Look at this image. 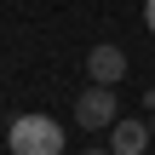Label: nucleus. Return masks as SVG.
<instances>
[{
	"instance_id": "obj_4",
	"label": "nucleus",
	"mask_w": 155,
	"mask_h": 155,
	"mask_svg": "<svg viewBox=\"0 0 155 155\" xmlns=\"http://www.w3.org/2000/svg\"><path fill=\"white\" fill-rule=\"evenodd\" d=\"M109 132H115V144H109L115 155H144V150L155 144V138H150V127H144V121H127V115H121Z\"/></svg>"
},
{
	"instance_id": "obj_6",
	"label": "nucleus",
	"mask_w": 155,
	"mask_h": 155,
	"mask_svg": "<svg viewBox=\"0 0 155 155\" xmlns=\"http://www.w3.org/2000/svg\"><path fill=\"white\" fill-rule=\"evenodd\" d=\"M86 155H115V150H86Z\"/></svg>"
},
{
	"instance_id": "obj_1",
	"label": "nucleus",
	"mask_w": 155,
	"mask_h": 155,
	"mask_svg": "<svg viewBox=\"0 0 155 155\" xmlns=\"http://www.w3.org/2000/svg\"><path fill=\"white\" fill-rule=\"evenodd\" d=\"M6 150L12 155H63V127L52 115H17L6 127Z\"/></svg>"
},
{
	"instance_id": "obj_5",
	"label": "nucleus",
	"mask_w": 155,
	"mask_h": 155,
	"mask_svg": "<svg viewBox=\"0 0 155 155\" xmlns=\"http://www.w3.org/2000/svg\"><path fill=\"white\" fill-rule=\"evenodd\" d=\"M144 23H150V35H155V0H144Z\"/></svg>"
},
{
	"instance_id": "obj_2",
	"label": "nucleus",
	"mask_w": 155,
	"mask_h": 155,
	"mask_svg": "<svg viewBox=\"0 0 155 155\" xmlns=\"http://www.w3.org/2000/svg\"><path fill=\"white\" fill-rule=\"evenodd\" d=\"M75 121H81L86 132L115 127V121H121V115H115V86H86V92L75 98Z\"/></svg>"
},
{
	"instance_id": "obj_7",
	"label": "nucleus",
	"mask_w": 155,
	"mask_h": 155,
	"mask_svg": "<svg viewBox=\"0 0 155 155\" xmlns=\"http://www.w3.org/2000/svg\"><path fill=\"white\" fill-rule=\"evenodd\" d=\"M150 138H155V115H150Z\"/></svg>"
},
{
	"instance_id": "obj_3",
	"label": "nucleus",
	"mask_w": 155,
	"mask_h": 155,
	"mask_svg": "<svg viewBox=\"0 0 155 155\" xmlns=\"http://www.w3.org/2000/svg\"><path fill=\"white\" fill-rule=\"evenodd\" d=\"M86 75H92V86H121L127 52H121V46H92V52H86Z\"/></svg>"
}]
</instances>
